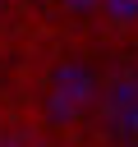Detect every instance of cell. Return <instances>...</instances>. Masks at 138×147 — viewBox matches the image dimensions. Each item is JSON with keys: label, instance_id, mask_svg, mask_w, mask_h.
I'll list each match as a JSON object with an SVG mask.
<instances>
[{"label": "cell", "instance_id": "obj_2", "mask_svg": "<svg viewBox=\"0 0 138 147\" xmlns=\"http://www.w3.org/2000/svg\"><path fill=\"white\" fill-rule=\"evenodd\" d=\"M69 14H92V9H101V0H60Z\"/></svg>", "mask_w": 138, "mask_h": 147}, {"label": "cell", "instance_id": "obj_1", "mask_svg": "<svg viewBox=\"0 0 138 147\" xmlns=\"http://www.w3.org/2000/svg\"><path fill=\"white\" fill-rule=\"evenodd\" d=\"M101 14L120 28H129V23H138V0H101Z\"/></svg>", "mask_w": 138, "mask_h": 147}]
</instances>
